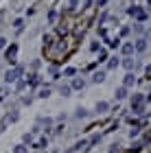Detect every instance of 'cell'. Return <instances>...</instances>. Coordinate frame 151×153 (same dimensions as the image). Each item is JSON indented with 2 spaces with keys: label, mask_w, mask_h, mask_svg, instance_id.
<instances>
[{
  "label": "cell",
  "mask_w": 151,
  "mask_h": 153,
  "mask_svg": "<svg viewBox=\"0 0 151 153\" xmlns=\"http://www.w3.org/2000/svg\"><path fill=\"white\" fill-rule=\"evenodd\" d=\"M4 46H7V39H4V37H0V48H4Z\"/></svg>",
  "instance_id": "83f0119b"
},
{
  "label": "cell",
  "mask_w": 151,
  "mask_h": 153,
  "mask_svg": "<svg viewBox=\"0 0 151 153\" xmlns=\"http://www.w3.org/2000/svg\"><path fill=\"white\" fill-rule=\"evenodd\" d=\"M147 76H149V79H151V66L147 68Z\"/></svg>",
  "instance_id": "f1b7e54d"
},
{
  "label": "cell",
  "mask_w": 151,
  "mask_h": 153,
  "mask_svg": "<svg viewBox=\"0 0 151 153\" xmlns=\"http://www.w3.org/2000/svg\"><path fill=\"white\" fill-rule=\"evenodd\" d=\"M59 92H61V96H70L72 88H70V85H61V88H59Z\"/></svg>",
  "instance_id": "5bb4252c"
},
{
  "label": "cell",
  "mask_w": 151,
  "mask_h": 153,
  "mask_svg": "<svg viewBox=\"0 0 151 153\" xmlns=\"http://www.w3.org/2000/svg\"><path fill=\"white\" fill-rule=\"evenodd\" d=\"M127 13H129V16H134V18H138L140 22L145 20V11H142L140 7H129V9H127Z\"/></svg>",
  "instance_id": "3957f363"
},
{
  "label": "cell",
  "mask_w": 151,
  "mask_h": 153,
  "mask_svg": "<svg viewBox=\"0 0 151 153\" xmlns=\"http://www.w3.org/2000/svg\"><path fill=\"white\" fill-rule=\"evenodd\" d=\"M123 66H125L127 70H134V68H136V59H132V57H127L125 61H123Z\"/></svg>",
  "instance_id": "8fae6325"
},
{
  "label": "cell",
  "mask_w": 151,
  "mask_h": 153,
  "mask_svg": "<svg viewBox=\"0 0 151 153\" xmlns=\"http://www.w3.org/2000/svg\"><path fill=\"white\" fill-rule=\"evenodd\" d=\"M142 103H145V96H142V94H134L132 96V107L134 105H142Z\"/></svg>",
  "instance_id": "9c48e42d"
},
{
  "label": "cell",
  "mask_w": 151,
  "mask_h": 153,
  "mask_svg": "<svg viewBox=\"0 0 151 153\" xmlns=\"http://www.w3.org/2000/svg\"><path fill=\"white\" fill-rule=\"evenodd\" d=\"M13 153H29V149H26V144H18V147H13Z\"/></svg>",
  "instance_id": "9a60e30c"
},
{
  "label": "cell",
  "mask_w": 151,
  "mask_h": 153,
  "mask_svg": "<svg viewBox=\"0 0 151 153\" xmlns=\"http://www.w3.org/2000/svg\"><path fill=\"white\" fill-rule=\"evenodd\" d=\"M55 18H57V13L51 11V13H48V20H51V22H55Z\"/></svg>",
  "instance_id": "4316f807"
},
{
  "label": "cell",
  "mask_w": 151,
  "mask_h": 153,
  "mask_svg": "<svg viewBox=\"0 0 151 153\" xmlns=\"http://www.w3.org/2000/svg\"><path fill=\"white\" fill-rule=\"evenodd\" d=\"M107 59V53H105V48H99V61H105Z\"/></svg>",
  "instance_id": "d6986e66"
},
{
  "label": "cell",
  "mask_w": 151,
  "mask_h": 153,
  "mask_svg": "<svg viewBox=\"0 0 151 153\" xmlns=\"http://www.w3.org/2000/svg\"><path fill=\"white\" fill-rule=\"evenodd\" d=\"M107 109H109V103H107V101H99V103H97V112H99V114H105Z\"/></svg>",
  "instance_id": "52a82bcc"
},
{
  "label": "cell",
  "mask_w": 151,
  "mask_h": 153,
  "mask_svg": "<svg viewBox=\"0 0 151 153\" xmlns=\"http://www.w3.org/2000/svg\"><path fill=\"white\" fill-rule=\"evenodd\" d=\"M68 7H70V9H77V7H79V0H70V4H68Z\"/></svg>",
  "instance_id": "603a6c76"
},
{
  "label": "cell",
  "mask_w": 151,
  "mask_h": 153,
  "mask_svg": "<svg viewBox=\"0 0 151 153\" xmlns=\"http://www.w3.org/2000/svg\"><path fill=\"white\" fill-rule=\"evenodd\" d=\"M37 96H39V99H46V96H51V88H42Z\"/></svg>",
  "instance_id": "2e32d148"
},
{
  "label": "cell",
  "mask_w": 151,
  "mask_h": 153,
  "mask_svg": "<svg viewBox=\"0 0 151 153\" xmlns=\"http://www.w3.org/2000/svg\"><path fill=\"white\" fill-rule=\"evenodd\" d=\"M13 26H16L18 31H22V26H24V20H22V18H18L16 22H13Z\"/></svg>",
  "instance_id": "e0dca14e"
},
{
  "label": "cell",
  "mask_w": 151,
  "mask_h": 153,
  "mask_svg": "<svg viewBox=\"0 0 151 153\" xmlns=\"http://www.w3.org/2000/svg\"><path fill=\"white\" fill-rule=\"evenodd\" d=\"M7 61H9V64H16V55H18V46L16 44H11V48H7Z\"/></svg>",
  "instance_id": "7a4b0ae2"
},
{
  "label": "cell",
  "mask_w": 151,
  "mask_h": 153,
  "mask_svg": "<svg viewBox=\"0 0 151 153\" xmlns=\"http://www.w3.org/2000/svg\"><path fill=\"white\" fill-rule=\"evenodd\" d=\"M125 96H127V88H125V85L116 88V99H118V101H123V99H125Z\"/></svg>",
  "instance_id": "ba28073f"
},
{
  "label": "cell",
  "mask_w": 151,
  "mask_h": 153,
  "mask_svg": "<svg viewBox=\"0 0 151 153\" xmlns=\"http://www.w3.org/2000/svg\"><path fill=\"white\" fill-rule=\"evenodd\" d=\"M18 118H20V116H18V112H16V114H11L9 118H7V120H11V123H16V120H18Z\"/></svg>",
  "instance_id": "cb8c5ba5"
},
{
  "label": "cell",
  "mask_w": 151,
  "mask_h": 153,
  "mask_svg": "<svg viewBox=\"0 0 151 153\" xmlns=\"http://www.w3.org/2000/svg\"><path fill=\"white\" fill-rule=\"evenodd\" d=\"M121 35H129V26H123V29H121Z\"/></svg>",
  "instance_id": "484cf974"
},
{
  "label": "cell",
  "mask_w": 151,
  "mask_h": 153,
  "mask_svg": "<svg viewBox=\"0 0 151 153\" xmlns=\"http://www.w3.org/2000/svg\"><path fill=\"white\" fill-rule=\"evenodd\" d=\"M99 140H101V136H99V134H97V136H92V140H90V144H97V142H99Z\"/></svg>",
  "instance_id": "d4e9b609"
},
{
  "label": "cell",
  "mask_w": 151,
  "mask_h": 153,
  "mask_svg": "<svg viewBox=\"0 0 151 153\" xmlns=\"http://www.w3.org/2000/svg\"><path fill=\"white\" fill-rule=\"evenodd\" d=\"M22 70H24V68H22V66H18V68H16V70H9V72H7V74H4V81H7V83H13V81H16V79H18V74H22Z\"/></svg>",
  "instance_id": "6da1fadb"
},
{
  "label": "cell",
  "mask_w": 151,
  "mask_h": 153,
  "mask_svg": "<svg viewBox=\"0 0 151 153\" xmlns=\"http://www.w3.org/2000/svg\"><path fill=\"white\" fill-rule=\"evenodd\" d=\"M134 83H136V76H134L132 72H127V74H125V79H123V85H125V88H132Z\"/></svg>",
  "instance_id": "5b68a950"
},
{
  "label": "cell",
  "mask_w": 151,
  "mask_h": 153,
  "mask_svg": "<svg viewBox=\"0 0 151 153\" xmlns=\"http://www.w3.org/2000/svg\"><path fill=\"white\" fill-rule=\"evenodd\" d=\"M74 72H77V70H74V68H66V70H64V76H72Z\"/></svg>",
  "instance_id": "7402d4cb"
},
{
  "label": "cell",
  "mask_w": 151,
  "mask_h": 153,
  "mask_svg": "<svg viewBox=\"0 0 151 153\" xmlns=\"http://www.w3.org/2000/svg\"><path fill=\"white\" fill-rule=\"evenodd\" d=\"M136 51V48H134V44H132V42H127V44H123V48H121V53L123 55H127V57H129V55H132Z\"/></svg>",
  "instance_id": "8992f818"
},
{
  "label": "cell",
  "mask_w": 151,
  "mask_h": 153,
  "mask_svg": "<svg viewBox=\"0 0 151 153\" xmlns=\"http://www.w3.org/2000/svg\"><path fill=\"white\" fill-rule=\"evenodd\" d=\"M132 109H134V114H142L145 112V103H142V105H134Z\"/></svg>",
  "instance_id": "ac0fdd59"
},
{
  "label": "cell",
  "mask_w": 151,
  "mask_h": 153,
  "mask_svg": "<svg viewBox=\"0 0 151 153\" xmlns=\"http://www.w3.org/2000/svg\"><path fill=\"white\" fill-rule=\"evenodd\" d=\"M22 140H24V144H31V142H33V134H24Z\"/></svg>",
  "instance_id": "44dd1931"
},
{
  "label": "cell",
  "mask_w": 151,
  "mask_h": 153,
  "mask_svg": "<svg viewBox=\"0 0 151 153\" xmlns=\"http://www.w3.org/2000/svg\"><path fill=\"white\" fill-rule=\"evenodd\" d=\"M134 48H136V51H138V53H145V51H147V39H145V37L136 39V44H134Z\"/></svg>",
  "instance_id": "277c9868"
},
{
  "label": "cell",
  "mask_w": 151,
  "mask_h": 153,
  "mask_svg": "<svg viewBox=\"0 0 151 153\" xmlns=\"http://www.w3.org/2000/svg\"><path fill=\"white\" fill-rule=\"evenodd\" d=\"M107 68H109V70H114V68H118V59H112V61H107Z\"/></svg>",
  "instance_id": "ffe728a7"
},
{
  "label": "cell",
  "mask_w": 151,
  "mask_h": 153,
  "mask_svg": "<svg viewBox=\"0 0 151 153\" xmlns=\"http://www.w3.org/2000/svg\"><path fill=\"white\" fill-rule=\"evenodd\" d=\"M70 88H72V90H83V88H86V81H83V79H74Z\"/></svg>",
  "instance_id": "30bf717a"
},
{
  "label": "cell",
  "mask_w": 151,
  "mask_h": 153,
  "mask_svg": "<svg viewBox=\"0 0 151 153\" xmlns=\"http://www.w3.org/2000/svg\"><path fill=\"white\" fill-rule=\"evenodd\" d=\"M92 81H94V83H103V81H105V72H94Z\"/></svg>",
  "instance_id": "7c38bea8"
},
{
  "label": "cell",
  "mask_w": 151,
  "mask_h": 153,
  "mask_svg": "<svg viewBox=\"0 0 151 153\" xmlns=\"http://www.w3.org/2000/svg\"><path fill=\"white\" fill-rule=\"evenodd\" d=\"M77 118H88V109L86 107H77V114H74Z\"/></svg>",
  "instance_id": "4fadbf2b"
}]
</instances>
